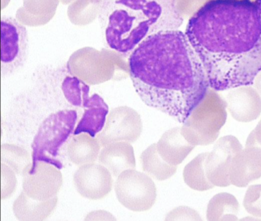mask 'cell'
<instances>
[{
  "label": "cell",
  "mask_w": 261,
  "mask_h": 221,
  "mask_svg": "<svg viewBox=\"0 0 261 221\" xmlns=\"http://www.w3.org/2000/svg\"><path fill=\"white\" fill-rule=\"evenodd\" d=\"M99 162L113 177H118L123 171L136 169L134 148L129 142L125 141L108 144L99 153Z\"/></svg>",
  "instance_id": "obj_14"
},
{
  "label": "cell",
  "mask_w": 261,
  "mask_h": 221,
  "mask_svg": "<svg viewBox=\"0 0 261 221\" xmlns=\"http://www.w3.org/2000/svg\"><path fill=\"white\" fill-rule=\"evenodd\" d=\"M210 0H175L176 7L182 17L191 18L201 7Z\"/></svg>",
  "instance_id": "obj_24"
},
{
  "label": "cell",
  "mask_w": 261,
  "mask_h": 221,
  "mask_svg": "<svg viewBox=\"0 0 261 221\" xmlns=\"http://www.w3.org/2000/svg\"><path fill=\"white\" fill-rule=\"evenodd\" d=\"M61 90L66 101L74 107L84 108V103L90 98V86L76 76H66Z\"/></svg>",
  "instance_id": "obj_22"
},
{
  "label": "cell",
  "mask_w": 261,
  "mask_h": 221,
  "mask_svg": "<svg viewBox=\"0 0 261 221\" xmlns=\"http://www.w3.org/2000/svg\"><path fill=\"white\" fill-rule=\"evenodd\" d=\"M57 202V196L46 201H37L22 191L14 202L13 211L19 220H43L55 210Z\"/></svg>",
  "instance_id": "obj_17"
},
{
  "label": "cell",
  "mask_w": 261,
  "mask_h": 221,
  "mask_svg": "<svg viewBox=\"0 0 261 221\" xmlns=\"http://www.w3.org/2000/svg\"><path fill=\"white\" fill-rule=\"evenodd\" d=\"M225 101L216 91L208 90L181 127V133L194 146H208L219 137L227 119Z\"/></svg>",
  "instance_id": "obj_5"
},
{
  "label": "cell",
  "mask_w": 261,
  "mask_h": 221,
  "mask_svg": "<svg viewBox=\"0 0 261 221\" xmlns=\"http://www.w3.org/2000/svg\"><path fill=\"white\" fill-rule=\"evenodd\" d=\"M98 14L106 45L124 56L147 37L183 22L175 0H101Z\"/></svg>",
  "instance_id": "obj_3"
},
{
  "label": "cell",
  "mask_w": 261,
  "mask_h": 221,
  "mask_svg": "<svg viewBox=\"0 0 261 221\" xmlns=\"http://www.w3.org/2000/svg\"><path fill=\"white\" fill-rule=\"evenodd\" d=\"M23 191L33 200L46 201L56 197L63 184L59 169L47 163L39 162L27 167L23 173Z\"/></svg>",
  "instance_id": "obj_8"
},
{
  "label": "cell",
  "mask_w": 261,
  "mask_h": 221,
  "mask_svg": "<svg viewBox=\"0 0 261 221\" xmlns=\"http://www.w3.org/2000/svg\"><path fill=\"white\" fill-rule=\"evenodd\" d=\"M129 71L142 102L184 123L209 90L206 71L186 34L147 37L129 55Z\"/></svg>",
  "instance_id": "obj_2"
},
{
  "label": "cell",
  "mask_w": 261,
  "mask_h": 221,
  "mask_svg": "<svg viewBox=\"0 0 261 221\" xmlns=\"http://www.w3.org/2000/svg\"><path fill=\"white\" fill-rule=\"evenodd\" d=\"M77 119L76 110L63 109L51 113L43 120L32 144V167L37 162H43L59 170L63 168V163L58 160L57 156L60 149L74 131Z\"/></svg>",
  "instance_id": "obj_4"
},
{
  "label": "cell",
  "mask_w": 261,
  "mask_h": 221,
  "mask_svg": "<svg viewBox=\"0 0 261 221\" xmlns=\"http://www.w3.org/2000/svg\"><path fill=\"white\" fill-rule=\"evenodd\" d=\"M115 190L120 203L132 211H147L156 202L154 181L146 173L135 169L123 171L117 177Z\"/></svg>",
  "instance_id": "obj_6"
},
{
  "label": "cell",
  "mask_w": 261,
  "mask_h": 221,
  "mask_svg": "<svg viewBox=\"0 0 261 221\" xmlns=\"http://www.w3.org/2000/svg\"><path fill=\"white\" fill-rule=\"evenodd\" d=\"M100 144L98 140L86 133L74 135L68 146V158L73 164L82 166L96 162Z\"/></svg>",
  "instance_id": "obj_18"
},
{
  "label": "cell",
  "mask_w": 261,
  "mask_h": 221,
  "mask_svg": "<svg viewBox=\"0 0 261 221\" xmlns=\"http://www.w3.org/2000/svg\"><path fill=\"white\" fill-rule=\"evenodd\" d=\"M186 35L216 92L251 86L261 72V0H210Z\"/></svg>",
  "instance_id": "obj_1"
},
{
  "label": "cell",
  "mask_w": 261,
  "mask_h": 221,
  "mask_svg": "<svg viewBox=\"0 0 261 221\" xmlns=\"http://www.w3.org/2000/svg\"><path fill=\"white\" fill-rule=\"evenodd\" d=\"M246 146H254L261 148V119L255 129L248 136Z\"/></svg>",
  "instance_id": "obj_26"
},
{
  "label": "cell",
  "mask_w": 261,
  "mask_h": 221,
  "mask_svg": "<svg viewBox=\"0 0 261 221\" xmlns=\"http://www.w3.org/2000/svg\"><path fill=\"white\" fill-rule=\"evenodd\" d=\"M227 108L232 117L242 123L257 119L261 114V97L250 86L231 89L226 97Z\"/></svg>",
  "instance_id": "obj_13"
},
{
  "label": "cell",
  "mask_w": 261,
  "mask_h": 221,
  "mask_svg": "<svg viewBox=\"0 0 261 221\" xmlns=\"http://www.w3.org/2000/svg\"><path fill=\"white\" fill-rule=\"evenodd\" d=\"M84 115L74 129V135L86 133L95 137L105 127L109 106L100 96L95 94L84 103Z\"/></svg>",
  "instance_id": "obj_15"
},
{
  "label": "cell",
  "mask_w": 261,
  "mask_h": 221,
  "mask_svg": "<svg viewBox=\"0 0 261 221\" xmlns=\"http://www.w3.org/2000/svg\"><path fill=\"white\" fill-rule=\"evenodd\" d=\"M261 177V148L246 146L231 161L229 168L231 184L246 187Z\"/></svg>",
  "instance_id": "obj_12"
},
{
  "label": "cell",
  "mask_w": 261,
  "mask_h": 221,
  "mask_svg": "<svg viewBox=\"0 0 261 221\" xmlns=\"http://www.w3.org/2000/svg\"><path fill=\"white\" fill-rule=\"evenodd\" d=\"M240 204L235 196L220 193L213 196L208 202L206 217L209 221L237 220Z\"/></svg>",
  "instance_id": "obj_20"
},
{
  "label": "cell",
  "mask_w": 261,
  "mask_h": 221,
  "mask_svg": "<svg viewBox=\"0 0 261 221\" xmlns=\"http://www.w3.org/2000/svg\"><path fill=\"white\" fill-rule=\"evenodd\" d=\"M196 146L192 145L181 133V127L166 131L156 144L159 154L169 164H181Z\"/></svg>",
  "instance_id": "obj_16"
},
{
  "label": "cell",
  "mask_w": 261,
  "mask_h": 221,
  "mask_svg": "<svg viewBox=\"0 0 261 221\" xmlns=\"http://www.w3.org/2000/svg\"><path fill=\"white\" fill-rule=\"evenodd\" d=\"M242 150V144L233 135L224 136L215 143L205 162L207 177L213 185L222 187L231 185L230 165L233 157Z\"/></svg>",
  "instance_id": "obj_10"
},
{
  "label": "cell",
  "mask_w": 261,
  "mask_h": 221,
  "mask_svg": "<svg viewBox=\"0 0 261 221\" xmlns=\"http://www.w3.org/2000/svg\"><path fill=\"white\" fill-rule=\"evenodd\" d=\"M142 129L140 115L132 108L121 107L111 111L105 129L96 139L103 148L113 142L134 143L140 137Z\"/></svg>",
  "instance_id": "obj_9"
},
{
  "label": "cell",
  "mask_w": 261,
  "mask_h": 221,
  "mask_svg": "<svg viewBox=\"0 0 261 221\" xmlns=\"http://www.w3.org/2000/svg\"><path fill=\"white\" fill-rule=\"evenodd\" d=\"M254 87L261 97V72L254 79Z\"/></svg>",
  "instance_id": "obj_27"
},
{
  "label": "cell",
  "mask_w": 261,
  "mask_h": 221,
  "mask_svg": "<svg viewBox=\"0 0 261 221\" xmlns=\"http://www.w3.org/2000/svg\"><path fill=\"white\" fill-rule=\"evenodd\" d=\"M76 191L89 200L103 199L111 191L113 180L111 172L103 165L90 163L82 165L73 175Z\"/></svg>",
  "instance_id": "obj_11"
},
{
  "label": "cell",
  "mask_w": 261,
  "mask_h": 221,
  "mask_svg": "<svg viewBox=\"0 0 261 221\" xmlns=\"http://www.w3.org/2000/svg\"><path fill=\"white\" fill-rule=\"evenodd\" d=\"M140 161L144 172L158 181L171 178L177 169V166H173L164 160L157 150L156 144H152L142 152Z\"/></svg>",
  "instance_id": "obj_19"
},
{
  "label": "cell",
  "mask_w": 261,
  "mask_h": 221,
  "mask_svg": "<svg viewBox=\"0 0 261 221\" xmlns=\"http://www.w3.org/2000/svg\"><path fill=\"white\" fill-rule=\"evenodd\" d=\"M29 39L25 26L15 18H1L2 77L17 73L28 57Z\"/></svg>",
  "instance_id": "obj_7"
},
{
  "label": "cell",
  "mask_w": 261,
  "mask_h": 221,
  "mask_svg": "<svg viewBox=\"0 0 261 221\" xmlns=\"http://www.w3.org/2000/svg\"><path fill=\"white\" fill-rule=\"evenodd\" d=\"M208 154V152H206L198 155L184 169V181L192 189L204 191L215 187L207 177L205 168V162Z\"/></svg>",
  "instance_id": "obj_21"
},
{
  "label": "cell",
  "mask_w": 261,
  "mask_h": 221,
  "mask_svg": "<svg viewBox=\"0 0 261 221\" xmlns=\"http://www.w3.org/2000/svg\"><path fill=\"white\" fill-rule=\"evenodd\" d=\"M166 220H202L195 210L187 206H179L167 214Z\"/></svg>",
  "instance_id": "obj_25"
},
{
  "label": "cell",
  "mask_w": 261,
  "mask_h": 221,
  "mask_svg": "<svg viewBox=\"0 0 261 221\" xmlns=\"http://www.w3.org/2000/svg\"><path fill=\"white\" fill-rule=\"evenodd\" d=\"M243 204L248 213L261 218V184L250 185L248 188Z\"/></svg>",
  "instance_id": "obj_23"
}]
</instances>
